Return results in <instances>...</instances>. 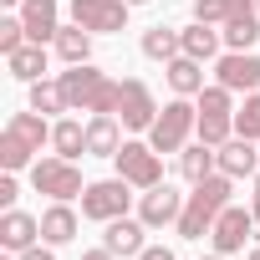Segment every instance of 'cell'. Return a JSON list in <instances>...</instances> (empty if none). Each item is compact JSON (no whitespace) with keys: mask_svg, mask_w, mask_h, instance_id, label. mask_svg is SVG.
Segmentation results:
<instances>
[{"mask_svg":"<svg viewBox=\"0 0 260 260\" xmlns=\"http://www.w3.org/2000/svg\"><path fill=\"white\" fill-rule=\"evenodd\" d=\"M230 194H235L230 174H209L204 184H194V194L184 199V214H179V240H204L214 230V219L230 209Z\"/></svg>","mask_w":260,"mask_h":260,"instance_id":"cell-1","label":"cell"},{"mask_svg":"<svg viewBox=\"0 0 260 260\" xmlns=\"http://www.w3.org/2000/svg\"><path fill=\"white\" fill-rule=\"evenodd\" d=\"M61 87H67V97H72V112H112L117 117V97H122V82H112L102 67H92V61H77V67H67L61 72Z\"/></svg>","mask_w":260,"mask_h":260,"instance_id":"cell-2","label":"cell"},{"mask_svg":"<svg viewBox=\"0 0 260 260\" xmlns=\"http://www.w3.org/2000/svg\"><path fill=\"white\" fill-rule=\"evenodd\" d=\"M194 122H199V102L174 97V102L158 107V117H153V127H148V143H153L158 153H179V148L189 143V133H194Z\"/></svg>","mask_w":260,"mask_h":260,"instance_id":"cell-3","label":"cell"},{"mask_svg":"<svg viewBox=\"0 0 260 260\" xmlns=\"http://www.w3.org/2000/svg\"><path fill=\"white\" fill-rule=\"evenodd\" d=\"M31 184H36V194H46V199H82V169H77V158H61V153H51V158H36L31 164Z\"/></svg>","mask_w":260,"mask_h":260,"instance_id":"cell-4","label":"cell"},{"mask_svg":"<svg viewBox=\"0 0 260 260\" xmlns=\"http://www.w3.org/2000/svg\"><path fill=\"white\" fill-rule=\"evenodd\" d=\"M112 164H117V174L133 184V189H153V184H164V153H158L153 143L122 138V148L112 153Z\"/></svg>","mask_w":260,"mask_h":260,"instance_id":"cell-5","label":"cell"},{"mask_svg":"<svg viewBox=\"0 0 260 260\" xmlns=\"http://www.w3.org/2000/svg\"><path fill=\"white\" fill-rule=\"evenodd\" d=\"M133 199H138V194H133V184H127L122 174H117V179H97V184L82 189V219L107 224V219L127 214V204H133Z\"/></svg>","mask_w":260,"mask_h":260,"instance_id":"cell-6","label":"cell"},{"mask_svg":"<svg viewBox=\"0 0 260 260\" xmlns=\"http://www.w3.org/2000/svg\"><path fill=\"white\" fill-rule=\"evenodd\" d=\"M153 117H158V102H153L148 82H143V77H122V97H117V122L127 127V133H148V127H153Z\"/></svg>","mask_w":260,"mask_h":260,"instance_id":"cell-7","label":"cell"},{"mask_svg":"<svg viewBox=\"0 0 260 260\" xmlns=\"http://www.w3.org/2000/svg\"><path fill=\"white\" fill-rule=\"evenodd\" d=\"M127 0H72V21L87 26L92 36H112V31H127Z\"/></svg>","mask_w":260,"mask_h":260,"instance_id":"cell-8","label":"cell"},{"mask_svg":"<svg viewBox=\"0 0 260 260\" xmlns=\"http://www.w3.org/2000/svg\"><path fill=\"white\" fill-rule=\"evenodd\" d=\"M184 199H189V194H179L174 184H153V189H143V194H138V219H143L148 230L179 224V214H184Z\"/></svg>","mask_w":260,"mask_h":260,"instance_id":"cell-9","label":"cell"},{"mask_svg":"<svg viewBox=\"0 0 260 260\" xmlns=\"http://www.w3.org/2000/svg\"><path fill=\"white\" fill-rule=\"evenodd\" d=\"M250 230H255V209H240V204H230V209L214 219V230H209V245H214L219 255H235V250H245Z\"/></svg>","mask_w":260,"mask_h":260,"instance_id":"cell-10","label":"cell"},{"mask_svg":"<svg viewBox=\"0 0 260 260\" xmlns=\"http://www.w3.org/2000/svg\"><path fill=\"white\" fill-rule=\"evenodd\" d=\"M214 77L230 92H260V56L255 51H224L214 61Z\"/></svg>","mask_w":260,"mask_h":260,"instance_id":"cell-11","label":"cell"},{"mask_svg":"<svg viewBox=\"0 0 260 260\" xmlns=\"http://www.w3.org/2000/svg\"><path fill=\"white\" fill-rule=\"evenodd\" d=\"M143 235H148V224H143V219H127V214H117V219L102 224V245H107L112 255H122V260H138V255H143V245H148Z\"/></svg>","mask_w":260,"mask_h":260,"instance_id":"cell-12","label":"cell"},{"mask_svg":"<svg viewBox=\"0 0 260 260\" xmlns=\"http://www.w3.org/2000/svg\"><path fill=\"white\" fill-rule=\"evenodd\" d=\"M31 245H41V219L26 214V209H6V214H0V250L26 255Z\"/></svg>","mask_w":260,"mask_h":260,"instance_id":"cell-13","label":"cell"},{"mask_svg":"<svg viewBox=\"0 0 260 260\" xmlns=\"http://www.w3.org/2000/svg\"><path fill=\"white\" fill-rule=\"evenodd\" d=\"M21 21H26V36L36 46H46L61 31V6H56V0H21Z\"/></svg>","mask_w":260,"mask_h":260,"instance_id":"cell-14","label":"cell"},{"mask_svg":"<svg viewBox=\"0 0 260 260\" xmlns=\"http://www.w3.org/2000/svg\"><path fill=\"white\" fill-rule=\"evenodd\" d=\"M219 36H224V51H250L260 41V11H255V0H245V6L219 26Z\"/></svg>","mask_w":260,"mask_h":260,"instance_id":"cell-15","label":"cell"},{"mask_svg":"<svg viewBox=\"0 0 260 260\" xmlns=\"http://www.w3.org/2000/svg\"><path fill=\"white\" fill-rule=\"evenodd\" d=\"M219 153V174H230V179H255L260 174V153H255V143L250 138H230V143H219L214 148Z\"/></svg>","mask_w":260,"mask_h":260,"instance_id":"cell-16","label":"cell"},{"mask_svg":"<svg viewBox=\"0 0 260 260\" xmlns=\"http://www.w3.org/2000/svg\"><path fill=\"white\" fill-rule=\"evenodd\" d=\"M179 41H184V56H194V61H219L224 51V36H219V26H204V21H189L184 31H179Z\"/></svg>","mask_w":260,"mask_h":260,"instance_id":"cell-17","label":"cell"},{"mask_svg":"<svg viewBox=\"0 0 260 260\" xmlns=\"http://www.w3.org/2000/svg\"><path fill=\"white\" fill-rule=\"evenodd\" d=\"M117 148H122V122L112 112H97L87 122V158H112Z\"/></svg>","mask_w":260,"mask_h":260,"instance_id":"cell-18","label":"cell"},{"mask_svg":"<svg viewBox=\"0 0 260 260\" xmlns=\"http://www.w3.org/2000/svg\"><path fill=\"white\" fill-rule=\"evenodd\" d=\"M41 240H46V245L77 240V209H72L67 199H51V204L41 209Z\"/></svg>","mask_w":260,"mask_h":260,"instance_id":"cell-19","label":"cell"},{"mask_svg":"<svg viewBox=\"0 0 260 260\" xmlns=\"http://www.w3.org/2000/svg\"><path fill=\"white\" fill-rule=\"evenodd\" d=\"M164 77H169L174 97H199L204 92V61H194V56H174L164 67Z\"/></svg>","mask_w":260,"mask_h":260,"instance_id":"cell-20","label":"cell"},{"mask_svg":"<svg viewBox=\"0 0 260 260\" xmlns=\"http://www.w3.org/2000/svg\"><path fill=\"white\" fill-rule=\"evenodd\" d=\"M179 174H184L189 184H204L209 174H219V153H214L209 143H184V148H179Z\"/></svg>","mask_w":260,"mask_h":260,"instance_id":"cell-21","label":"cell"},{"mask_svg":"<svg viewBox=\"0 0 260 260\" xmlns=\"http://www.w3.org/2000/svg\"><path fill=\"white\" fill-rule=\"evenodd\" d=\"M51 46H56V56H61L67 67H77V61H92V31H87V26H77V21H72V26H61Z\"/></svg>","mask_w":260,"mask_h":260,"instance_id":"cell-22","label":"cell"},{"mask_svg":"<svg viewBox=\"0 0 260 260\" xmlns=\"http://www.w3.org/2000/svg\"><path fill=\"white\" fill-rule=\"evenodd\" d=\"M6 67H11V77H16V82H26V87H31V82H41V77H46V46L26 41L21 51H11V56H6Z\"/></svg>","mask_w":260,"mask_h":260,"instance_id":"cell-23","label":"cell"},{"mask_svg":"<svg viewBox=\"0 0 260 260\" xmlns=\"http://www.w3.org/2000/svg\"><path fill=\"white\" fill-rule=\"evenodd\" d=\"M51 153H61V158H87V127H82L77 117H56V127H51Z\"/></svg>","mask_w":260,"mask_h":260,"instance_id":"cell-24","label":"cell"},{"mask_svg":"<svg viewBox=\"0 0 260 260\" xmlns=\"http://www.w3.org/2000/svg\"><path fill=\"white\" fill-rule=\"evenodd\" d=\"M36 143H26L21 133H11V127H6V133H0V169H6V174H21V169H31L36 164Z\"/></svg>","mask_w":260,"mask_h":260,"instance_id":"cell-25","label":"cell"},{"mask_svg":"<svg viewBox=\"0 0 260 260\" xmlns=\"http://www.w3.org/2000/svg\"><path fill=\"white\" fill-rule=\"evenodd\" d=\"M143 56L148 61H174V56H184V41H179V31H169V26H153V31H143Z\"/></svg>","mask_w":260,"mask_h":260,"instance_id":"cell-26","label":"cell"},{"mask_svg":"<svg viewBox=\"0 0 260 260\" xmlns=\"http://www.w3.org/2000/svg\"><path fill=\"white\" fill-rule=\"evenodd\" d=\"M31 107H36V112H72V97H67L61 77H41V82H31Z\"/></svg>","mask_w":260,"mask_h":260,"instance_id":"cell-27","label":"cell"},{"mask_svg":"<svg viewBox=\"0 0 260 260\" xmlns=\"http://www.w3.org/2000/svg\"><path fill=\"white\" fill-rule=\"evenodd\" d=\"M6 127H11V133H21L26 143L46 148V143H51V127H56V122H46V112H36V107H31V112H11V122H6Z\"/></svg>","mask_w":260,"mask_h":260,"instance_id":"cell-28","label":"cell"},{"mask_svg":"<svg viewBox=\"0 0 260 260\" xmlns=\"http://www.w3.org/2000/svg\"><path fill=\"white\" fill-rule=\"evenodd\" d=\"M194 138H199V143H209V148L230 143V138H235V117H230V112H199Z\"/></svg>","mask_w":260,"mask_h":260,"instance_id":"cell-29","label":"cell"},{"mask_svg":"<svg viewBox=\"0 0 260 260\" xmlns=\"http://www.w3.org/2000/svg\"><path fill=\"white\" fill-rule=\"evenodd\" d=\"M235 133L240 138H260V92H245V107H235Z\"/></svg>","mask_w":260,"mask_h":260,"instance_id":"cell-30","label":"cell"},{"mask_svg":"<svg viewBox=\"0 0 260 260\" xmlns=\"http://www.w3.org/2000/svg\"><path fill=\"white\" fill-rule=\"evenodd\" d=\"M240 6H245V0H194V21H204V26H224Z\"/></svg>","mask_w":260,"mask_h":260,"instance_id":"cell-31","label":"cell"},{"mask_svg":"<svg viewBox=\"0 0 260 260\" xmlns=\"http://www.w3.org/2000/svg\"><path fill=\"white\" fill-rule=\"evenodd\" d=\"M194 102H199V112H230V117H235V92H230L224 82H214V87H204V92H199Z\"/></svg>","mask_w":260,"mask_h":260,"instance_id":"cell-32","label":"cell"},{"mask_svg":"<svg viewBox=\"0 0 260 260\" xmlns=\"http://www.w3.org/2000/svg\"><path fill=\"white\" fill-rule=\"evenodd\" d=\"M26 41H31V36H26V21H21V16H0V51L11 56V51H21Z\"/></svg>","mask_w":260,"mask_h":260,"instance_id":"cell-33","label":"cell"},{"mask_svg":"<svg viewBox=\"0 0 260 260\" xmlns=\"http://www.w3.org/2000/svg\"><path fill=\"white\" fill-rule=\"evenodd\" d=\"M16 199H21V189H16V174H6V179H0V209H16Z\"/></svg>","mask_w":260,"mask_h":260,"instance_id":"cell-34","label":"cell"},{"mask_svg":"<svg viewBox=\"0 0 260 260\" xmlns=\"http://www.w3.org/2000/svg\"><path fill=\"white\" fill-rule=\"evenodd\" d=\"M21 260H56V245H46V240H41V245H31Z\"/></svg>","mask_w":260,"mask_h":260,"instance_id":"cell-35","label":"cell"},{"mask_svg":"<svg viewBox=\"0 0 260 260\" xmlns=\"http://www.w3.org/2000/svg\"><path fill=\"white\" fill-rule=\"evenodd\" d=\"M138 260H174V250H169V245H143Z\"/></svg>","mask_w":260,"mask_h":260,"instance_id":"cell-36","label":"cell"},{"mask_svg":"<svg viewBox=\"0 0 260 260\" xmlns=\"http://www.w3.org/2000/svg\"><path fill=\"white\" fill-rule=\"evenodd\" d=\"M82 260H117V255H112V250H107V245H97V250H87V255H82Z\"/></svg>","mask_w":260,"mask_h":260,"instance_id":"cell-37","label":"cell"},{"mask_svg":"<svg viewBox=\"0 0 260 260\" xmlns=\"http://www.w3.org/2000/svg\"><path fill=\"white\" fill-rule=\"evenodd\" d=\"M250 209H255V224H260V174H255V194H250Z\"/></svg>","mask_w":260,"mask_h":260,"instance_id":"cell-38","label":"cell"},{"mask_svg":"<svg viewBox=\"0 0 260 260\" xmlns=\"http://www.w3.org/2000/svg\"><path fill=\"white\" fill-rule=\"evenodd\" d=\"M199 260H230V255H219V250H209V255H199Z\"/></svg>","mask_w":260,"mask_h":260,"instance_id":"cell-39","label":"cell"},{"mask_svg":"<svg viewBox=\"0 0 260 260\" xmlns=\"http://www.w3.org/2000/svg\"><path fill=\"white\" fill-rule=\"evenodd\" d=\"M245 260H260V245H250V255H245Z\"/></svg>","mask_w":260,"mask_h":260,"instance_id":"cell-40","label":"cell"},{"mask_svg":"<svg viewBox=\"0 0 260 260\" xmlns=\"http://www.w3.org/2000/svg\"><path fill=\"white\" fill-rule=\"evenodd\" d=\"M0 6H21V0H0Z\"/></svg>","mask_w":260,"mask_h":260,"instance_id":"cell-41","label":"cell"},{"mask_svg":"<svg viewBox=\"0 0 260 260\" xmlns=\"http://www.w3.org/2000/svg\"><path fill=\"white\" fill-rule=\"evenodd\" d=\"M127 6H148V0H127Z\"/></svg>","mask_w":260,"mask_h":260,"instance_id":"cell-42","label":"cell"},{"mask_svg":"<svg viewBox=\"0 0 260 260\" xmlns=\"http://www.w3.org/2000/svg\"><path fill=\"white\" fill-rule=\"evenodd\" d=\"M255 11H260V0H255Z\"/></svg>","mask_w":260,"mask_h":260,"instance_id":"cell-43","label":"cell"}]
</instances>
